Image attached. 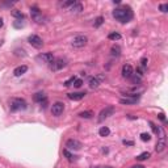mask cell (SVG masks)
Returning <instances> with one entry per match:
<instances>
[{"mask_svg": "<svg viewBox=\"0 0 168 168\" xmlns=\"http://www.w3.org/2000/svg\"><path fill=\"white\" fill-rule=\"evenodd\" d=\"M130 79H131V82H133L134 84H137V83H141V76H137V75L135 74H133V75H131V78H130Z\"/></svg>", "mask_w": 168, "mask_h": 168, "instance_id": "obj_29", "label": "cell"}, {"mask_svg": "<svg viewBox=\"0 0 168 168\" xmlns=\"http://www.w3.org/2000/svg\"><path fill=\"white\" fill-rule=\"evenodd\" d=\"M70 11H72V12H82L83 11V4L79 1H75L74 4L70 7Z\"/></svg>", "mask_w": 168, "mask_h": 168, "instance_id": "obj_16", "label": "cell"}, {"mask_svg": "<svg viewBox=\"0 0 168 168\" xmlns=\"http://www.w3.org/2000/svg\"><path fill=\"white\" fill-rule=\"evenodd\" d=\"M113 17L116 19L117 21L122 22V24H126V22L131 21V19H133V11L129 7L116 8V9L113 11Z\"/></svg>", "mask_w": 168, "mask_h": 168, "instance_id": "obj_1", "label": "cell"}, {"mask_svg": "<svg viewBox=\"0 0 168 168\" xmlns=\"http://www.w3.org/2000/svg\"><path fill=\"white\" fill-rule=\"evenodd\" d=\"M63 155H64V156H66V158H67V159H68V160H74V159H75V156H74V155H72V154H71V152H70V151H68V150H67V148H66V150H63Z\"/></svg>", "mask_w": 168, "mask_h": 168, "instance_id": "obj_26", "label": "cell"}, {"mask_svg": "<svg viewBox=\"0 0 168 168\" xmlns=\"http://www.w3.org/2000/svg\"><path fill=\"white\" fill-rule=\"evenodd\" d=\"M28 41H29V43L32 45L33 47H36V49H41V47L43 46V41H42V38L37 34L29 36V37H28Z\"/></svg>", "mask_w": 168, "mask_h": 168, "instance_id": "obj_5", "label": "cell"}, {"mask_svg": "<svg viewBox=\"0 0 168 168\" xmlns=\"http://www.w3.org/2000/svg\"><path fill=\"white\" fill-rule=\"evenodd\" d=\"M99 134H100V137H108L109 134H110V130H109V127H106V126H103L99 130Z\"/></svg>", "mask_w": 168, "mask_h": 168, "instance_id": "obj_20", "label": "cell"}, {"mask_svg": "<svg viewBox=\"0 0 168 168\" xmlns=\"http://www.w3.org/2000/svg\"><path fill=\"white\" fill-rule=\"evenodd\" d=\"M114 112H116V108H114V106H112V105H109V106H106V108H104L101 112H100V114H99V122H103L104 120L108 118V117L113 116Z\"/></svg>", "mask_w": 168, "mask_h": 168, "instance_id": "obj_3", "label": "cell"}, {"mask_svg": "<svg viewBox=\"0 0 168 168\" xmlns=\"http://www.w3.org/2000/svg\"><path fill=\"white\" fill-rule=\"evenodd\" d=\"M147 67V58H142L141 59V68H146Z\"/></svg>", "mask_w": 168, "mask_h": 168, "instance_id": "obj_33", "label": "cell"}, {"mask_svg": "<svg viewBox=\"0 0 168 168\" xmlns=\"http://www.w3.org/2000/svg\"><path fill=\"white\" fill-rule=\"evenodd\" d=\"M66 66H67L66 59H63V58H57V59H54L53 63L50 64V68H51L53 71H59V70L64 68Z\"/></svg>", "mask_w": 168, "mask_h": 168, "instance_id": "obj_4", "label": "cell"}, {"mask_svg": "<svg viewBox=\"0 0 168 168\" xmlns=\"http://www.w3.org/2000/svg\"><path fill=\"white\" fill-rule=\"evenodd\" d=\"M66 147H67V150L78 151L82 148V143H80L79 141H76V139H68V141L66 142Z\"/></svg>", "mask_w": 168, "mask_h": 168, "instance_id": "obj_9", "label": "cell"}, {"mask_svg": "<svg viewBox=\"0 0 168 168\" xmlns=\"http://www.w3.org/2000/svg\"><path fill=\"white\" fill-rule=\"evenodd\" d=\"M122 76L126 78V79H130L131 78V75L134 74V70H133V67L130 66V64H124L122 66Z\"/></svg>", "mask_w": 168, "mask_h": 168, "instance_id": "obj_11", "label": "cell"}, {"mask_svg": "<svg viewBox=\"0 0 168 168\" xmlns=\"http://www.w3.org/2000/svg\"><path fill=\"white\" fill-rule=\"evenodd\" d=\"M124 145H126V146H134V142L133 141H124Z\"/></svg>", "mask_w": 168, "mask_h": 168, "instance_id": "obj_35", "label": "cell"}, {"mask_svg": "<svg viewBox=\"0 0 168 168\" xmlns=\"http://www.w3.org/2000/svg\"><path fill=\"white\" fill-rule=\"evenodd\" d=\"M95 114H93V112L92 110H85V112H80L79 113V117L80 118H92V117H93Z\"/></svg>", "mask_w": 168, "mask_h": 168, "instance_id": "obj_18", "label": "cell"}, {"mask_svg": "<svg viewBox=\"0 0 168 168\" xmlns=\"http://www.w3.org/2000/svg\"><path fill=\"white\" fill-rule=\"evenodd\" d=\"M70 100H74V101H79V100L84 99L85 96V92H74V93H68L67 95Z\"/></svg>", "mask_w": 168, "mask_h": 168, "instance_id": "obj_13", "label": "cell"}, {"mask_svg": "<svg viewBox=\"0 0 168 168\" xmlns=\"http://www.w3.org/2000/svg\"><path fill=\"white\" fill-rule=\"evenodd\" d=\"M108 38L112 41H118V40H121V34H120V33H110V34L108 36Z\"/></svg>", "mask_w": 168, "mask_h": 168, "instance_id": "obj_25", "label": "cell"}, {"mask_svg": "<svg viewBox=\"0 0 168 168\" xmlns=\"http://www.w3.org/2000/svg\"><path fill=\"white\" fill-rule=\"evenodd\" d=\"M92 168H99V167H92Z\"/></svg>", "mask_w": 168, "mask_h": 168, "instance_id": "obj_41", "label": "cell"}, {"mask_svg": "<svg viewBox=\"0 0 168 168\" xmlns=\"http://www.w3.org/2000/svg\"><path fill=\"white\" fill-rule=\"evenodd\" d=\"M75 3V0H71V1H66V3H62V7L63 8H70L72 4Z\"/></svg>", "mask_w": 168, "mask_h": 168, "instance_id": "obj_32", "label": "cell"}, {"mask_svg": "<svg viewBox=\"0 0 168 168\" xmlns=\"http://www.w3.org/2000/svg\"><path fill=\"white\" fill-rule=\"evenodd\" d=\"M164 148H166V138L160 137V138L158 139V142H156L155 150H156V152H162V151H164Z\"/></svg>", "mask_w": 168, "mask_h": 168, "instance_id": "obj_12", "label": "cell"}, {"mask_svg": "<svg viewBox=\"0 0 168 168\" xmlns=\"http://www.w3.org/2000/svg\"><path fill=\"white\" fill-rule=\"evenodd\" d=\"M148 124H150L151 129H152V131H154V133H155V134H159V133H160V129H159L158 126H156L155 124H154V122H148Z\"/></svg>", "mask_w": 168, "mask_h": 168, "instance_id": "obj_28", "label": "cell"}, {"mask_svg": "<svg viewBox=\"0 0 168 168\" xmlns=\"http://www.w3.org/2000/svg\"><path fill=\"white\" fill-rule=\"evenodd\" d=\"M30 15H32L33 20L36 22H38V24H41L42 20H43V19H42V13H41L40 8H38L37 5H33V7L30 8Z\"/></svg>", "mask_w": 168, "mask_h": 168, "instance_id": "obj_8", "label": "cell"}, {"mask_svg": "<svg viewBox=\"0 0 168 168\" xmlns=\"http://www.w3.org/2000/svg\"><path fill=\"white\" fill-rule=\"evenodd\" d=\"M9 108L12 112H17V110H24L26 109V101L24 99H19V97H15L9 101Z\"/></svg>", "mask_w": 168, "mask_h": 168, "instance_id": "obj_2", "label": "cell"}, {"mask_svg": "<svg viewBox=\"0 0 168 168\" xmlns=\"http://www.w3.org/2000/svg\"><path fill=\"white\" fill-rule=\"evenodd\" d=\"M159 118L162 120V121H166V118H164V114L162 113V114H159Z\"/></svg>", "mask_w": 168, "mask_h": 168, "instance_id": "obj_36", "label": "cell"}, {"mask_svg": "<svg viewBox=\"0 0 168 168\" xmlns=\"http://www.w3.org/2000/svg\"><path fill=\"white\" fill-rule=\"evenodd\" d=\"M87 42H88V38H87L85 36H78V37H75L74 40H72L71 45H72V47L80 49V47H84V46H85Z\"/></svg>", "mask_w": 168, "mask_h": 168, "instance_id": "obj_6", "label": "cell"}, {"mask_svg": "<svg viewBox=\"0 0 168 168\" xmlns=\"http://www.w3.org/2000/svg\"><path fill=\"white\" fill-rule=\"evenodd\" d=\"M101 168H112V167H109V166H106V167H101Z\"/></svg>", "mask_w": 168, "mask_h": 168, "instance_id": "obj_39", "label": "cell"}, {"mask_svg": "<svg viewBox=\"0 0 168 168\" xmlns=\"http://www.w3.org/2000/svg\"><path fill=\"white\" fill-rule=\"evenodd\" d=\"M3 25H4V21H3V19H0V28H1Z\"/></svg>", "mask_w": 168, "mask_h": 168, "instance_id": "obj_37", "label": "cell"}, {"mask_svg": "<svg viewBox=\"0 0 168 168\" xmlns=\"http://www.w3.org/2000/svg\"><path fill=\"white\" fill-rule=\"evenodd\" d=\"M103 22H104V17H101V16H99V17L95 19V22H93V26L95 28H99L103 25Z\"/></svg>", "mask_w": 168, "mask_h": 168, "instance_id": "obj_24", "label": "cell"}, {"mask_svg": "<svg viewBox=\"0 0 168 168\" xmlns=\"http://www.w3.org/2000/svg\"><path fill=\"white\" fill-rule=\"evenodd\" d=\"M75 80H76V78H75V76L70 78L68 80H66V82H64V85H66V87H70V85H72V84H74V82H75Z\"/></svg>", "mask_w": 168, "mask_h": 168, "instance_id": "obj_30", "label": "cell"}, {"mask_svg": "<svg viewBox=\"0 0 168 168\" xmlns=\"http://www.w3.org/2000/svg\"><path fill=\"white\" fill-rule=\"evenodd\" d=\"M38 61H42L43 63H53V61L55 59L54 55L51 54V53H43V54H40L37 57Z\"/></svg>", "mask_w": 168, "mask_h": 168, "instance_id": "obj_10", "label": "cell"}, {"mask_svg": "<svg viewBox=\"0 0 168 168\" xmlns=\"http://www.w3.org/2000/svg\"><path fill=\"white\" fill-rule=\"evenodd\" d=\"M63 110H64V104L63 103H61V101L54 103L53 106H51V113H53V116H55V117L62 116Z\"/></svg>", "mask_w": 168, "mask_h": 168, "instance_id": "obj_7", "label": "cell"}, {"mask_svg": "<svg viewBox=\"0 0 168 168\" xmlns=\"http://www.w3.org/2000/svg\"><path fill=\"white\" fill-rule=\"evenodd\" d=\"M137 100H138V99H133V97H131V99H121V100H120V103H121V104L130 105V104H135Z\"/></svg>", "mask_w": 168, "mask_h": 168, "instance_id": "obj_21", "label": "cell"}, {"mask_svg": "<svg viewBox=\"0 0 168 168\" xmlns=\"http://www.w3.org/2000/svg\"><path fill=\"white\" fill-rule=\"evenodd\" d=\"M150 156H151V154L146 151V152H142L141 155L137 156V160H141V162H142V160H147V159L150 158Z\"/></svg>", "mask_w": 168, "mask_h": 168, "instance_id": "obj_22", "label": "cell"}, {"mask_svg": "<svg viewBox=\"0 0 168 168\" xmlns=\"http://www.w3.org/2000/svg\"><path fill=\"white\" fill-rule=\"evenodd\" d=\"M141 139H142L143 142H148V141L151 139V135H150L148 133H142V134H141Z\"/></svg>", "mask_w": 168, "mask_h": 168, "instance_id": "obj_27", "label": "cell"}, {"mask_svg": "<svg viewBox=\"0 0 168 168\" xmlns=\"http://www.w3.org/2000/svg\"><path fill=\"white\" fill-rule=\"evenodd\" d=\"M1 45H3V41H0V46H1Z\"/></svg>", "mask_w": 168, "mask_h": 168, "instance_id": "obj_40", "label": "cell"}, {"mask_svg": "<svg viewBox=\"0 0 168 168\" xmlns=\"http://www.w3.org/2000/svg\"><path fill=\"white\" fill-rule=\"evenodd\" d=\"M159 9H160L162 12H167V11H168V4H167V3H166V4H160V5H159Z\"/></svg>", "mask_w": 168, "mask_h": 168, "instance_id": "obj_34", "label": "cell"}, {"mask_svg": "<svg viewBox=\"0 0 168 168\" xmlns=\"http://www.w3.org/2000/svg\"><path fill=\"white\" fill-rule=\"evenodd\" d=\"M110 51H112L113 57H120V55H121V49H120V46H113Z\"/></svg>", "mask_w": 168, "mask_h": 168, "instance_id": "obj_23", "label": "cell"}, {"mask_svg": "<svg viewBox=\"0 0 168 168\" xmlns=\"http://www.w3.org/2000/svg\"><path fill=\"white\" fill-rule=\"evenodd\" d=\"M131 168H145L143 166H134V167H131Z\"/></svg>", "mask_w": 168, "mask_h": 168, "instance_id": "obj_38", "label": "cell"}, {"mask_svg": "<svg viewBox=\"0 0 168 168\" xmlns=\"http://www.w3.org/2000/svg\"><path fill=\"white\" fill-rule=\"evenodd\" d=\"M33 100H34L36 103H40V104H42V103L47 101V96L43 93V92H38V93H36L34 96H33Z\"/></svg>", "mask_w": 168, "mask_h": 168, "instance_id": "obj_14", "label": "cell"}, {"mask_svg": "<svg viewBox=\"0 0 168 168\" xmlns=\"http://www.w3.org/2000/svg\"><path fill=\"white\" fill-rule=\"evenodd\" d=\"M11 13H12V16H13V17L19 19V20H22V19L25 17V16H24V13H22L21 11H19V9H13Z\"/></svg>", "mask_w": 168, "mask_h": 168, "instance_id": "obj_19", "label": "cell"}, {"mask_svg": "<svg viewBox=\"0 0 168 168\" xmlns=\"http://www.w3.org/2000/svg\"><path fill=\"white\" fill-rule=\"evenodd\" d=\"M88 83H89V87H91V88H97V87L100 85V80L97 79V78H95V76L89 78Z\"/></svg>", "mask_w": 168, "mask_h": 168, "instance_id": "obj_17", "label": "cell"}, {"mask_svg": "<svg viewBox=\"0 0 168 168\" xmlns=\"http://www.w3.org/2000/svg\"><path fill=\"white\" fill-rule=\"evenodd\" d=\"M82 85H83V80L82 79H76L74 82V87H75V88H80Z\"/></svg>", "mask_w": 168, "mask_h": 168, "instance_id": "obj_31", "label": "cell"}, {"mask_svg": "<svg viewBox=\"0 0 168 168\" xmlns=\"http://www.w3.org/2000/svg\"><path fill=\"white\" fill-rule=\"evenodd\" d=\"M26 71H28V66H25V64H22V66L16 67V68H15V71H13V75H15V76H21V75H24Z\"/></svg>", "mask_w": 168, "mask_h": 168, "instance_id": "obj_15", "label": "cell"}]
</instances>
